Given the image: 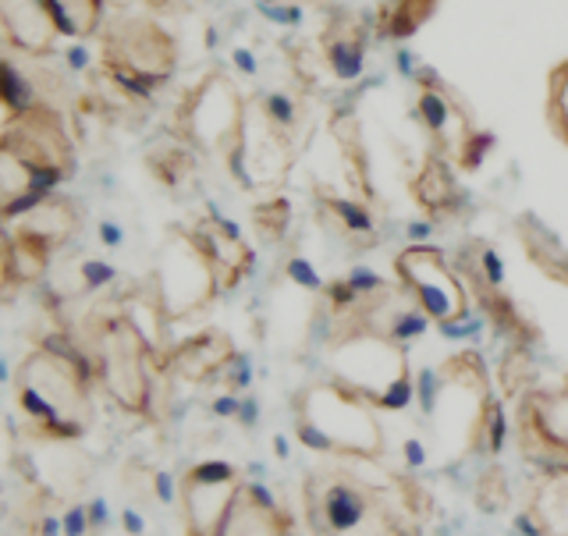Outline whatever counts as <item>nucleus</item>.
<instances>
[{"instance_id":"46","label":"nucleus","mask_w":568,"mask_h":536,"mask_svg":"<svg viewBox=\"0 0 568 536\" xmlns=\"http://www.w3.org/2000/svg\"><path fill=\"white\" fill-rule=\"evenodd\" d=\"M260 4H327V0H260Z\"/></svg>"},{"instance_id":"30","label":"nucleus","mask_w":568,"mask_h":536,"mask_svg":"<svg viewBox=\"0 0 568 536\" xmlns=\"http://www.w3.org/2000/svg\"><path fill=\"white\" fill-rule=\"evenodd\" d=\"M484 426H487V448H490V455H501L505 452V437H508V419H505V408L497 405V402L487 405Z\"/></svg>"},{"instance_id":"26","label":"nucleus","mask_w":568,"mask_h":536,"mask_svg":"<svg viewBox=\"0 0 568 536\" xmlns=\"http://www.w3.org/2000/svg\"><path fill=\"white\" fill-rule=\"evenodd\" d=\"M150 168L164 185H182L192 174V146H182V142H168L150 153Z\"/></svg>"},{"instance_id":"41","label":"nucleus","mask_w":568,"mask_h":536,"mask_svg":"<svg viewBox=\"0 0 568 536\" xmlns=\"http://www.w3.org/2000/svg\"><path fill=\"white\" fill-rule=\"evenodd\" d=\"M156 497L164 505H171V497H174V484H171V476L168 473H156Z\"/></svg>"},{"instance_id":"1","label":"nucleus","mask_w":568,"mask_h":536,"mask_svg":"<svg viewBox=\"0 0 568 536\" xmlns=\"http://www.w3.org/2000/svg\"><path fill=\"white\" fill-rule=\"evenodd\" d=\"M103 71L121 93L146 100L174 75V40L150 18H118L103 40Z\"/></svg>"},{"instance_id":"48","label":"nucleus","mask_w":568,"mask_h":536,"mask_svg":"<svg viewBox=\"0 0 568 536\" xmlns=\"http://www.w3.org/2000/svg\"><path fill=\"white\" fill-rule=\"evenodd\" d=\"M423 235H430V224H413V239H423Z\"/></svg>"},{"instance_id":"6","label":"nucleus","mask_w":568,"mask_h":536,"mask_svg":"<svg viewBox=\"0 0 568 536\" xmlns=\"http://www.w3.org/2000/svg\"><path fill=\"white\" fill-rule=\"evenodd\" d=\"M395 274L405 284V292L416 299V306L430 316L434 324H448V320L469 316L466 289H462L458 274L437 249H426V245L402 249L395 256Z\"/></svg>"},{"instance_id":"33","label":"nucleus","mask_w":568,"mask_h":536,"mask_svg":"<svg viewBox=\"0 0 568 536\" xmlns=\"http://www.w3.org/2000/svg\"><path fill=\"white\" fill-rule=\"evenodd\" d=\"M114 281V266H106L103 260H85L82 263V289H103Z\"/></svg>"},{"instance_id":"44","label":"nucleus","mask_w":568,"mask_h":536,"mask_svg":"<svg viewBox=\"0 0 568 536\" xmlns=\"http://www.w3.org/2000/svg\"><path fill=\"white\" fill-rule=\"evenodd\" d=\"M274 452H277V458H288L292 455V444H288V437H274Z\"/></svg>"},{"instance_id":"45","label":"nucleus","mask_w":568,"mask_h":536,"mask_svg":"<svg viewBox=\"0 0 568 536\" xmlns=\"http://www.w3.org/2000/svg\"><path fill=\"white\" fill-rule=\"evenodd\" d=\"M103 242H106V245H118V242H121V231H118L114 224H103Z\"/></svg>"},{"instance_id":"27","label":"nucleus","mask_w":568,"mask_h":536,"mask_svg":"<svg viewBox=\"0 0 568 536\" xmlns=\"http://www.w3.org/2000/svg\"><path fill=\"white\" fill-rule=\"evenodd\" d=\"M189 484H200V487H235V469L227 462H200L192 473H189Z\"/></svg>"},{"instance_id":"38","label":"nucleus","mask_w":568,"mask_h":536,"mask_svg":"<svg viewBox=\"0 0 568 536\" xmlns=\"http://www.w3.org/2000/svg\"><path fill=\"white\" fill-rule=\"evenodd\" d=\"M239 413H242V398L235 395H221L213 402V416H239Z\"/></svg>"},{"instance_id":"13","label":"nucleus","mask_w":568,"mask_h":536,"mask_svg":"<svg viewBox=\"0 0 568 536\" xmlns=\"http://www.w3.org/2000/svg\"><path fill=\"white\" fill-rule=\"evenodd\" d=\"M79 224H82V210L71 203L68 195L50 192L32 210H26L18 221H11L8 227L22 231V235H29L36 242H43L53 253V249H61L71 235H75Z\"/></svg>"},{"instance_id":"23","label":"nucleus","mask_w":568,"mask_h":536,"mask_svg":"<svg viewBox=\"0 0 568 536\" xmlns=\"http://www.w3.org/2000/svg\"><path fill=\"white\" fill-rule=\"evenodd\" d=\"M547 124L561 146H568V58L558 61L547 75Z\"/></svg>"},{"instance_id":"16","label":"nucleus","mask_w":568,"mask_h":536,"mask_svg":"<svg viewBox=\"0 0 568 536\" xmlns=\"http://www.w3.org/2000/svg\"><path fill=\"white\" fill-rule=\"evenodd\" d=\"M324 58L331 64V71L342 82H352L363 75V64H366V32L352 22H342L327 32L324 40Z\"/></svg>"},{"instance_id":"5","label":"nucleus","mask_w":568,"mask_h":536,"mask_svg":"<svg viewBox=\"0 0 568 536\" xmlns=\"http://www.w3.org/2000/svg\"><path fill=\"white\" fill-rule=\"evenodd\" d=\"M0 150L26 160L29 168L53 178V182H64V178L75 174V146H71L61 114L50 103L32 107L18 118H4Z\"/></svg>"},{"instance_id":"35","label":"nucleus","mask_w":568,"mask_h":536,"mask_svg":"<svg viewBox=\"0 0 568 536\" xmlns=\"http://www.w3.org/2000/svg\"><path fill=\"white\" fill-rule=\"evenodd\" d=\"M93 526L89 523V508H68L64 512V536H85V529Z\"/></svg>"},{"instance_id":"8","label":"nucleus","mask_w":568,"mask_h":536,"mask_svg":"<svg viewBox=\"0 0 568 536\" xmlns=\"http://www.w3.org/2000/svg\"><path fill=\"white\" fill-rule=\"evenodd\" d=\"M416 118L423 124V132L434 142L430 153L452 160V164H458L462 150H466L469 139L479 132L473 118L466 114V107L458 103V97L444 82H437L430 71H423L416 85Z\"/></svg>"},{"instance_id":"47","label":"nucleus","mask_w":568,"mask_h":536,"mask_svg":"<svg viewBox=\"0 0 568 536\" xmlns=\"http://www.w3.org/2000/svg\"><path fill=\"white\" fill-rule=\"evenodd\" d=\"M58 533H64V523H58V519L43 523V536H58Z\"/></svg>"},{"instance_id":"14","label":"nucleus","mask_w":568,"mask_h":536,"mask_svg":"<svg viewBox=\"0 0 568 536\" xmlns=\"http://www.w3.org/2000/svg\"><path fill=\"white\" fill-rule=\"evenodd\" d=\"M519 242L532 266H540V274L568 284V245L558 239L555 227H547L537 213H523L519 218Z\"/></svg>"},{"instance_id":"20","label":"nucleus","mask_w":568,"mask_h":536,"mask_svg":"<svg viewBox=\"0 0 568 536\" xmlns=\"http://www.w3.org/2000/svg\"><path fill=\"white\" fill-rule=\"evenodd\" d=\"M58 29L68 40H89L100 29L103 18V0H50Z\"/></svg>"},{"instance_id":"36","label":"nucleus","mask_w":568,"mask_h":536,"mask_svg":"<svg viewBox=\"0 0 568 536\" xmlns=\"http://www.w3.org/2000/svg\"><path fill=\"white\" fill-rule=\"evenodd\" d=\"M245 494H248V502H253V505H260V508H266V512H277L274 494L266 491L263 484H248V487H245Z\"/></svg>"},{"instance_id":"10","label":"nucleus","mask_w":568,"mask_h":536,"mask_svg":"<svg viewBox=\"0 0 568 536\" xmlns=\"http://www.w3.org/2000/svg\"><path fill=\"white\" fill-rule=\"evenodd\" d=\"M334 366L342 373V384L355 387L359 395L369 402H377L384 391L405 377V355L398 342L390 345V337H348V342L337 348Z\"/></svg>"},{"instance_id":"11","label":"nucleus","mask_w":568,"mask_h":536,"mask_svg":"<svg viewBox=\"0 0 568 536\" xmlns=\"http://www.w3.org/2000/svg\"><path fill=\"white\" fill-rule=\"evenodd\" d=\"M0 29L4 43L26 58H50L61 40L50 0H0Z\"/></svg>"},{"instance_id":"19","label":"nucleus","mask_w":568,"mask_h":536,"mask_svg":"<svg viewBox=\"0 0 568 536\" xmlns=\"http://www.w3.org/2000/svg\"><path fill=\"white\" fill-rule=\"evenodd\" d=\"M366 515H369V505H366V497L355 487L337 484V487L327 491V497H324V519H327V526L337 536L355 533L366 523Z\"/></svg>"},{"instance_id":"2","label":"nucleus","mask_w":568,"mask_h":536,"mask_svg":"<svg viewBox=\"0 0 568 536\" xmlns=\"http://www.w3.org/2000/svg\"><path fill=\"white\" fill-rule=\"evenodd\" d=\"M245 100L224 71H210L203 82L189 89L178 114V132L192 150L203 153H231L245 124Z\"/></svg>"},{"instance_id":"42","label":"nucleus","mask_w":568,"mask_h":536,"mask_svg":"<svg viewBox=\"0 0 568 536\" xmlns=\"http://www.w3.org/2000/svg\"><path fill=\"white\" fill-rule=\"evenodd\" d=\"M89 523H93V526L106 523V502H103V497H97V502L89 505Z\"/></svg>"},{"instance_id":"28","label":"nucleus","mask_w":568,"mask_h":536,"mask_svg":"<svg viewBox=\"0 0 568 536\" xmlns=\"http://www.w3.org/2000/svg\"><path fill=\"white\" fill-rule=\"evenodd\" d=\"M253 221H256L271 239H277V235H281V227L288 224V203H284V200H263V203L253 210Z\"/></svg>"},{"instance_id":"31","label":"nucleus","mask_w":568,"mask_h":536,"mask_svg":"<svg viewBox=\"0 0 568 536\" xmlns=\"http://www.w3.org/2000/svg\"><path fill=\"white\" fill-rule=\"evenodd\" d=\"M413 398H416V387H413V377L405 373V377H398L395 384L384 391V395L377 398V405L381 408H398V413H402V408L413 405Z\"/></svg>"},{"instance_id":"24","label":"nucleus","mask_w":568,"mask_h":536,"mask_svg":"<svg viewBox=\"0 0 568 536\" xmlns=\"http://www.w3.org/2000/svg\"><path fill=\"white\" fill-rule=\"evenodd\" d=\"M434 11H437V0H390L384 11V29L395 36V40H408Z\"/></svg>"},{"instance_id":"32","label":"nucleus","mask_w":568,"mask_h":536,"mask_svg":"<svg viewBox=\"0 0 568 536\" xmlns=\"http://www.w3.org/2000/svg\"><path fill=\"white\" fill-rule=\"evenodd\" d=\"M348 284L355 292H359L363 299H373V295H384V277L377 274V271H369V266H359V271H352L348 274Z\"/></svg>"},{"instance_id":"40","label":"nucleus","mask_w":568,"mask_h":536,"mask_svg":"<svg viewBox=\"0 0 568 536\" xmlns=\"http://www.w3.org/2000/svg\"><path fill=\"white\" fill-rule=\"evenodd\" d=\"M239 419H242V426H253V423L260 419V405H256V398H242V413H239Z\"/></svg>"},{"instance_id":"7","label":"nucleus","mask_w":568,"mask_h":536,"mask_svg":"<svg viewBox=\"0 0 568 536\" xmlns=\"http://www.w3.org/2000/svg\"><path fill=\"white\" fill-rule=\"evenodd\" d=\"M348 384H324L313 387L306 395V419L316 423L342 452H377L381 448V431L377 419Z\"/></svg>"},{"instance_id":"37","label":"nucleus","mask_w":568,"mask_h":536,"mask_svg":"<svg viewBox=\"0 0 568 536\" xmlns=\"http://www.w3.org/2000/svg\"><path fill=\"white\" fill-rule=\"evenodd\" d=\"M121 526H124V533H129V536H142V533H146V519H142L135 508H124L121 512Z\"/></svg>"},{"instance_id":"3","label":"nucleus","mask_w":568,"mask_h":536,"mask_svg":"<svg viewBox=\"0 0 568 536\" xmlns=\"http://www.w3.org/2000/svg\"><path fill=\"white\" fill-rule=\"evenodd\" d=\"M156 284L164 316H189L195 306H206L213 292L221 289L217 271L203 253L200 239L192 235V227H174L168 235L164 256L156 266Z\"/></svg>"},{"instance_id":"21","label":"nucleus","mask_w":568,"mask_h":536,"mask_svg":"<svg viewBox=\"0 0 568 536\" xmlns=\"http://www.w3.org/2000/svg\"><path fill=\"white\" fill-rule=\"evenodd\" d=\"M217 536H277V512H266L260 505H245L235 494Z\"/></svg>"},{"instance_id":"25","label":"nucleus","mask_w":568,"mask_h":536,"mask_svg":"<svg viewBox=\"0 0 568 536\" xmlns=\"http://www.w3.org/2000/svg\"><path fill=\"white\" fill-rule=\"evenodd\" d=\"M0 93H4V111H8V118H18V114H26V111H32V107L43 103L40 93H36V82L18 71L14 58L4 61V85H0Z\"/></svg>"},{"instance_id":"18","label":"nucleus","mask_w":568,"mask_h":536,"mask_svg":"<svg viewBox=\"0 0 568 536\" xmlns=\"http://www.w3.org/2000/svg\"><path fill=\"white\" fill-rule=\"evenodd\" d=\"M231 360V345L221 334H203V337H189L182 348H174L171 363L189 373V377H206V373L221 370Z\"/></svg>"},{"instance_id":"17","label":"nucleus","mask_w":568,"mask_h":536,"mask_svg":"<svg viewBox=\"0 0 568 536\" xmlns=\"http://www.w3.org/2000/svg\"><path fill=\"white\" fill-rule=\"evenodd\" d=\"M50 249L43 242H36L29 235H22V231L8 227L4 231V274L11 284H29L36 281L50 263Z\"/></svg>"},{"instance_id":"39","label":"nucleus","mask_w":568,"mask_h":536,"mask_svg":"<svg viewBox=\"0 0 568 536\" xmlns=\"http://www.w3.org/2000/svg\"><path fill=\"white\" fill-rule=\"evenodd\" d=\"M405 462H408L413 469L426 466V448H423V444H419L416 437H408V441H405Z\"/></svg>"},{"instance_id":"43","label":"nucleus","mask_w":568,"mask_h":536,"mask_svg":"<svg viewBox=\"0 0 568 536\" xmlns=\"http://www.w3.org/2000/svg\"><path fill=\"white\" fill-rule=\"evenodd\" d=\"M515 529H519L523 536H540V529L532 526V519H529V515H519V519H515Z\"/></svg>"},{"instance_id":"22","label":"nucleus","mask_w":568,"mask_h":536,"mask_svg":"<svg viewBox=\"0 0 568 536\" xmlns=\"http://www.w3.org/2000/svg\"><path fill=\"white\" fill-rule=\"evenodd\" d=\"M320 206L334 221L337 231H345L348 239H369L373 242V218L359 200H342L334 192H320Z\"/></svg>"},{"instance_id":"12","label":"nucleus","mask_w":568,"mask_h":536,"mask_svg":"<svg viewBox=\"0 0 568 536\" xmlns=\"http://www.w3.org/2000/svg\"><path fill=\"white\" fill-rule=\"evenodd\" d=\"M192 235L200 239L203 253L210 256L221 289H235V284L245 277L248 266H253V256H248V245L242 242L239 227L224 218H217V213H210V218H203L192 227Z\"/></svg>"},{"instance_id":"9","label":"nucleus","mask_w":568,"mask_h":536,"mask_svg":"<svg viewBox=\"0 0 568 536\" xmlns=\"http://www.w3.org/2000/svg\"><path fill=\"white\" fill-rule=\"evenodd\" d=\"M100 373L118 402L139 408L146 402V337L129 316L118 320L100 337Z\"/></svg>"},{"instance_id":"34","label":"nucleus","mask_w":568,"mask_h":536,"mask_svg":"<svg viewBox=\"0 0 568 536\" xmlns=\"http://www.w3.org/2000/svg\"><path fill=\"white\" fill-rule=\"evenodd\" d=\"M298 441L306 444L310 452H337V444L320 431L316 423H310V419H302V426H298Z\"/></svg>"},{"instance_id":"29","label":"nucleus","mask_w":568,"mask_h":536,"mask_svg":"<svg viewBox=\"0 0 568 536\" xmlns=\"http://www.w3.org/2000/svg\"><path fill=\"white\" fill-rule=\"evenodd\" d=\"M284 277H288L292 284H298V289H306V292H324L327 289L324 277L316 274V266L306 256H292L288 266H284Z\"/></svg>"},{"instance_id":"4","label":"nucleus","mask_w":568,"mask_h":536,"mask_svg":"<svg viewBox=\"0 0 568 536\" xmlns=\"http://www.w3.org/2000/svg\"><path fill=\"white\" fill-rule=\"evenodd\" d=\"M295 160L292 132L281 129L271 114L263 111L260 100L245 107V124L235 142V150L227 153V168L245 189H274L284 182Z\"/></svg>"},{"instance_id":"15","label":"nucleus","mask_w":568,"mask_h":536,"mask_svg":"<svg viewBox=\"0 0 568 536\" xmlns=\"http://www.w3.org/2000/svg\"><path fill=\"white\" fill-rule=\"evenodd\" d=\"M413 195H416V203L430 213V218H444V213H452L462 203V192H458L455 174H452V160H444L437 153L426 156L423 171L416 174V182H413Z\"/></svg>"}]
</instances>
